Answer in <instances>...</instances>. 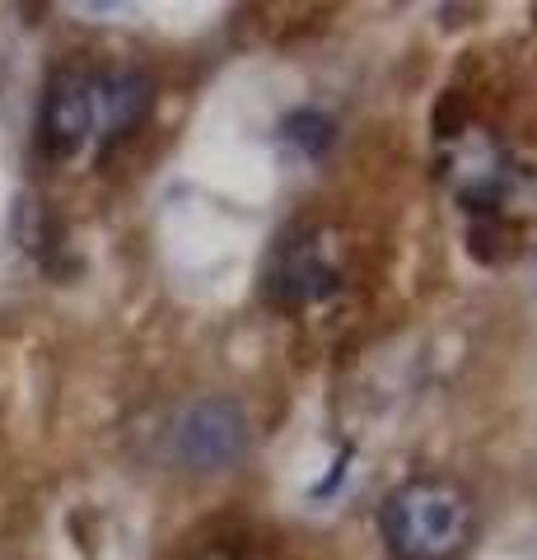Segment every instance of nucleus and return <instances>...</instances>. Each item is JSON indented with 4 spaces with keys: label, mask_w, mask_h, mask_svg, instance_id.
<instances>
[{
    "label": "nucleus",
    "mask_w": 537,
    "mask_h": 560,
    "mask_svg": "<svg viewBox=\"0 0 537 560\" xmlns=\"http://www.w3.org/2000/svg\"><path fill=\"white\" fill-rule=\"evenodd\" d=\"M197 560H230V556H224V551H201Z\"/></svg>",
    "instance_id": "obj_6"
},
{
    "label": "nucleus",
    "mask_w": 537,
    "mask_h": 560,
    "mask_svg": "<svg viewBox=\"0 0 537 560\" xmlns=\"http://www.w3.org/2000/svg\"><path fill=\"white\" fill-rule=\"evenodd\" d=\"M94 108H98V145H113L141 127L150 113V80L136 70H103L94 75Z\"/></svg>",
    "instance_id": "obj_5"
},
{
    "label": "nucleus",
    "mask_w": 537,
    "mask_h": 560,
    "mask_svg": "<svg viewBox=\"0 0 537 560\" xmlns=\"http://www.w3.org/2000/svg\"><path fill=\"white\" fill-rule=\"evenodd\" d=\"M378 528L397 560H454L472 537V500L444 477H416L384 500Z\"/></svg>",
    "instance_id": "obj_1"
},
{
    "label": "nucleus",
    "mask_w": 537,
    "mask_h": 560,
    "mask_svg": "<svg viewBox=\"0 0 537 560\" xmlns=\"http://www.w3.org/2000/svg\"><path fill=\"white\" fill-rule=\"evenodd\" d=\"M332 280H337V267L318 234H290L281 243V257H276V271H271V290L281 304H314L332 290Z\"/></svg>",
    "instance_id": "obj_4"
},
{
    "label": "nucleus",
    "mask_w": 537,
    "mask_h": 560,
    "mask_svg": "<svg viewBox=\"0 0 537 560\" xmlns=\"http://www.w3.org/2000/svg\"><path fill=\"white\" fill-rule=\"evenodd\" d=\"M98 140V108H94V75L84 70H61L51 80L38 117V145L51 160H75Z\"/></svg>",
    "instance_id": "obj_3"
},
{
    "label": "nucleus",
    "mask_w": 537,
    "mask_h": 560,
    "mask_svg": "<svg viewBox=\"0 0 537 560\" xmlns=\"http://www.w3.org/2000/svg\"><path fill=\"white\" fill-rule=\"evenodd\" d=\"M248 444V420L234 401L206 397L192 401L168 430V453L178 458L187 471H220L230 467Z\"/></svg>",
    "instance_id": "obj_2"
}]
</instances>
